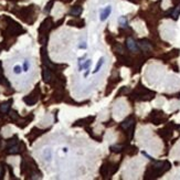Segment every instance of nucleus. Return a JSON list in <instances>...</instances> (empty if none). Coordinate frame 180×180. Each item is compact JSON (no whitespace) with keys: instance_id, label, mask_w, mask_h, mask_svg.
I'll return each instance as SVG.
<instances>
[{"instance_id":"obj_1","label":"nucleus","mask_w":180,"mask_h":180,"mask_svg":"<svg viewBox=\"0 0 180 180\" xmlns=\"http://www.w3.org/2000/svg\"><path fill=\"white\" fill-rule=\"evenodd\" d=\"M6 20L9 22V25H7V32H9L10 34H13V36H19L20 33L25 32V30L21 28V25H19L17 22H14L13 20L9 18H6Z\"/></svg>"},{"instance_id":"obj_2","label":"nucleus","mask_w":180,"mask_h":180,"mask_svg":"<svg viewBox=\"0 0 180 180\" xmlns=\"http://www.w3.org/2000/svg\"><path fill=\"white\" fill-rule=\"evenodd\" d=\"M38 99H39V94H38V88H37L31 94H29L28 96H25V99H23V101H25V103H27L28 105H33V104L37 103Z\"/></svg>"},{"instance_id":"obj_3","label":"nucleus","mask_w":180,"mask_h":180,"mask_svg":"<svg viewBox=\"0 0 180 180\" xmlns=\"http://www.w3.org/2000/svg\"><path fill=\"white\" fill-rule=\"evenodd\" d=\"M42 76H43V81L45 82V83H51V82H52V79H53L51 68H48V66H44L43 70H42Z\"/></svg>"},{"instance_id":"obj_4","label":"nucleus","mask_w":180,"mask_h":180,"mask_svg":"<svg viewBox=\"0 0 180 180\" xmlns=\"http://www.w3.org/2000/svg\"><path fill=\"white\" fill-rule=\"evenodd\" d=\"M112 12V7L111 6H107L106 8H104L102 11H101V14H99V20L101 21H105L107 17L111 14Z\"/></svg>"},{"instance_id":"obj_5","label":"nucleus","mask_w":180,"mask_h":180,"mask_svg":"<svg viewBox=\"0 0 180 180\" xmlns=\"http://www.w3.org/2000/svg\"><path fill=\"white\" fill-rule=\"evenodd\" d=\"M137 44H138L139 48L143 50V51H145V52H147V51H150V50H151V44L149 43L147 40H140Z\"/></svg>"},{"instance_id":"obj_6","label":"nucleus","mask_w":180,"mask_h":180,"mask_svg":"<svg viewBox=\"0 0 180 180\" xmlns=\"http://www.w3.org/2000/svg\"><path fill=\"white\" fill-rule=\"evenodd\" d=\"M11 103H12V99H9L8 102L6 103H2V104H0V112L3 113V114H6V113L9 112V110H10V106H11Z\"/></svg>"},{"instance_id":"obj_7","label":"nucleus","mask_w":180,"mask_h":180,"mask_svg":"<svg viewBox=\"0 0 180 180\" xmlns=\"http://www.w3.org/2000/svg\"><path fill=\"white\" fill-rule=\"evenodd\" d=\"M126 45H127L128 50H131V51H133V52H136L137 51V43L134 41V39H131V38L127 39V41H126Z\"/></svg>"},{"instance_id":"obj_8","label":"nucleus","mask_w":180,"mask_h":180,"mask_svg":"<svg viewBox=\"0 0 180 180\" xmlns=\"http://www.w3.org/2000/svg\"><path fill=\"white\" fill-rule=\"evenodd\" d=\"M134 126V119L133 118H127L126 120H124L122 124H120V127L123 129H129Z\"/></svg>"},{"instance_id":"obj_9","label":"nucleus","mask_w":180,"mask_h":180,"mask_svg":"<svg viewBox=\"0 0 180 180\" xmlns=\"http://www.w3.org/2000/svg\"><path fill=\"white\" fill-rule=\"evenodd\" d=\"M21 151V149H20V146H18V145H13V146H11V147H9V148L7 149V153L8 154H19Z\"/></svg>"},{"instance_id":"obj_10","label":"nucleus","mask_w":180,"mask_h":180,"mask_svg":"<svg viewBox=\"0 0 180 180\" xmlns=\"http://www.w3.org/2000/svg\"><path fill=\"white\" fill-rule=\"evenodd\" d=\"M70 14H71V16H74V17H77V16H80V14H81L82 13V8L81 7H73V8H72V9H71V10H70Z\"/></svg>"},{"instance_id":"obj_11","label":"nucleus","mask_w":180,"mask_h":180,"mask_svg":"<svg viewBox=\"0 0 180 180\" xmlns=\"http://www.w3.org/2000/svg\"><path fill=\"white\" fill-rule=\"evenodd\" d=\"M68 25H74L73 27H79V28H82V27H84V21L83 20H80V21H76V20H71V21H68Z\"/></svg>"},{"instance_id":"obj_12","label":"nucleus","mask_w":180,"mask_h":180,"mask_svg":"<svg viewBox=\"0 0 180 180\" xmlns=\"http://www.w3.org/2000/svg\"><path fill=\"white\" fill-rule=\"evenodd\" d=\"M17 144H18V138H17V136H14L13 138H10L7 140V148L11 147L13 145H17Z\"/></svg>"},{"instance_id":"obj_13","label":"nucleus","mask_w":180,"mask_h":180,"mask_svg":"<svg viewBox=\"0 0 180 180\" xmlns=\"http://www.w3.org/2000/svg\"><path fill=\"white\" fill-rule=\"evenodd\" d=\"M104 61H105V57H101L99 59V63H97V65H96V68H95V70L93 71V73H97L99 70H101V68H102V65L104 64Z\"/></svg>"},{"instance_id":"obj_14","label":"nucleus","mask_w":180,"mask_h":180,"mask_svg":"<svg viewBox=\"0 0 180 180\" xmlns=\"http://www.w3.org/2000/svg\"><path fill=\"white\" fill-rule=\"evenodd\" d=\"M180 14V5L175 8L174 10H172V13H171V17L174 19H178V16Z\"/></svg>"},{"instance_id":"obj_15","label":"nucleus","mask_w":180,"mask_h":180,"mask_svg":"<svg viewBox=\"0 0 180 180\" xmlns=\"http://www.w3.org/2000/svg\"><path fill=\"white\" fill-rule=\"evenodd\" d=\"M91 64H92V61L91 60H87L86 62H84V64L83 65H80V71H82V70H88L90 68V66H91Z\"/></svg>"},{"instance_id":"obj_16","label":"nucleus","mask_w":180,"mask_h":180,"mask_svg":"<svg viewBox=\"0 0 180 180\" xmlns=\"http://www.w3.org/2000/svg\"><path fill=\"white\" fill-rule=\"evenodd\" d=\"M1 65H2V64H1V62H0V83H1V84H7V85H9L8 82L6 81V79H5L3 74H2V66H1Z\"/></svg>"},{"instance_id":"obj_17","label":"nucleus","mask_w":180,"mask_h":180,"mask_svg":"<svg viewBox=\"0 0 180 180\" xmlns=\"http://www.w3.org/2000/svg\"><path fill=\"white\" fill-rule=\"evenodd\" d=\"M118 21H119V25L122 28H126L127 27V19L125 18V17H120V18L118 19Z\"/></svg>"},{"instance_id":"obj_18","label":"nucleus","mask_w":180,"mask_h":180,"mask_svg":"<svg viewBox=\"0 0 180 180\" xmlns=\"http://www.w3.org/2000/svg\"><path fill=\"white\" fill-rule=\"evenodd\" d=\"M122 149H123V146H120V145H113V146H111V150L115 151V153H119Z\"/></svg>"},{"instance_id":"obj_19","label":"nucleus","mask_w":180,"mask_h":180,"mask_svg":"<svg viewBox=\"0 0 180 180\" xmlns=\"http://www.w3.org/2000/svg\"><path fill=\"white\" fill-rule=\"evenodd\" d=\"M53 3H54V0H51L49 3H48V5L45 6V9H44V11H45L47 13L50 12V11H51V9H52V7H53Z\"/></svg>"},{"instance_id":"obj_20","label":"nucleus","mask_w":180,"mask_h":180,"mask_svg":"<svg viewBox=\"0 0 180 180\" xmlns=\"http://www.w3.org/2000/svg\"><path fill=\"white\" fill-rule=\"evenodd\" d=\"M13 72H14L16 74H20V73H21V66H20V65H16L14 68H13Z\"/></svg>"},{"instance_id":"obj_21","label":"nucleus","mask_w":180,"mask_h":180,"mask_svg":"<svg viewBox=\"0 0 180 180\" xmlns=\"http://www.w3.org/2000/svg\"><path fill=\"white\" fill-rule=\"evenodd\" d=\"M28 68H29V62H28V61H25V63H23V70H25V71H28Z\"/></svg>"},{"instance_id":"obj_22","label":"nucleus","mask_w":180,"mask_h":180,"mask_svg":"<svg viewBox=\"0 0 180 180\" xmlns=\"http://www.w3.org/2000/svg\"><path fill=\"white\" fill-rule=\"evenodd\" d=\"M79 48H80V49H86L87 44L85 43V42H82V44H80V45H79Z\"/></svg>"},{"instance_id":"obj_23","label":"nucleus","mask_w":180,"mask_h":180,"mask_svg":"<svg viewBox=\"0 0 180 180\" xmlns=\"http://www.w3.org/2000/svg\"><path fill=\"white\" fill-rule=\"evenodd\" d=\"M2 176H3V169L2 167H0V178H2Z\"/></svg>"}]
</instances>
